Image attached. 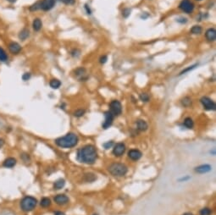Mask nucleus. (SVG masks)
Listing matches in <instances>:
<instances>
[{"mask_svg":"<svg viewBox=\"0 0 216 215\" xmlns=\"http://www.w3.org/2000/svg\"><path fill=\"white\" fill-rule=\"evenodd\" d=\"M77 160L86 164H93L95 163L97 157H98V153L95 147L93 145H86L85 147H81L79 150L77 151Z\"/></svg>","mask_w":216,"mask_h":215,"instance_id":"f257e3e1","label":"nucleus"},{"mask_svg":"<svg viewBox=\"0 0 216 215\" xmlns=\"http://www.w3.org/2000/svg\"><path fill=\"white\" fill-rule=\"evenodd\" d=\"M78 143V137L75 133H68L65 136L58 137L55 140V144L63 148H71L76 147Z\"/></svg>","mask_w":216,"mask_h":215,"instance_id":"f03ea898","label":"nucleus"},{"mask_svg":"<svg viewBox=\"0 0 216 215\" xmlns=\"http://www.w3.org/2000/svg\"><path fill=\"white\" fill-rule=\"evenodd\" d=\"M108 169L110 174L117 177H121V176L126 175L128 170L125 164H120V163H114L110 165Z\"/></svg>","mask_w":216,"mask_h":215,"instance_id":"7ed1b4c3","label":"nucleus"},{"mask_svg":"<svg viewBox=\"0 0 216 215\" xmlns=\"http://www.w3.org/2000/svg\"><path fill=\"white\" fill-rule=\"evenodd\" d=\"M37 204H38V201L36 198L31 196H26L21 200V208L22 209V211L31 212L36 208Z\"/></svg>","mask_w":216,"mask_h":215,"instance_id":"20e7f679","label":"nucleus"},{"mask_svg":"<svg viewBox=\"0 0 216 215\" xmlns=\"http://www.w3.org/2000/svg\"><path fill=\"white\" fill-rule=\"evenodd\" d=\"M110 111L113 113L114 116L120 115L121 112H122V105L118 100H114V101L110 102Z\"/></svg>","mask_w":216,"mask_h":215,"instance_id":"39448f33","label":"nucleus"},{"mask_svg":"<svg viewBox=\"0 0 216 215\" xmlns=\"http://www.w3.org/2000/svg\"><path fill=\"white\" fill-rule=\"evenodd\" d=\"M180 10H182L183 12L186 14H191L194 10V5L190 0H182L181 4L179 5Z\"/></svg>","mask_w":216,"mask_h":215,"instance_id":"423d86ee","label":"nucleus"},{"mask_svg":"<svg viewBox=\"0 0 216 215\" xmlns=\"http://www.w3.org/2000/svg\"><path fill=\"white\" fill-rule=\"evenodd\" d=\"M200 102L203 106V108L207 110H215L216 105L215 102L213 101L212 99H210L208 97H202Z\"/></svg>","mask_w":216,"mask_h":215,"instance_id":"0eeeda50","label":"nucleus"},{"mask_svg":"<svg viewBox=\"0 0 216 215\" xmlns=\"http://www.w3.org/2000/svg\"><path fill=\"white\" fill-rule=\"evenodd\" d=\"M39 2H40V10L48 11L54 7L56 0H42Z\"/></svg>","mask_w":216,"mask_h":215,"instance_id":"6e6552de","label":"nucleus"},{"mask_svg":"<svg viewBox=\"0 0 216 215\" xmlns=\"http://www.w3.org/2000/svg\"><path fill=\"white\" fill-rule=\"evenodd\" d=\"M104 116H105V120L103 124V129H108L113 123L114 115L110 111H107L104 113Z\"/></svg>","mask_w":216,"mask_h":215,"instance_id":"1a4fd4ad","label":"nucleus"},{"mask_svg":"<svg viewBox=\"0 0 216 215\" xmlns=\"http://www.w3.org/2000/svg\"><path fill=\"white\" fill-rule=\"evenodd\" d=\"M8 48H9V50L10 52L12 54H19L21 52V46L18 42H10L9 45H8Z\"/></svg>","mask_w":216,"mask_h":215,"instance_id":"9d476101","label":"nucleus"},{"mask_svg":"<svg viewBox=\"0 0 216 215\" xmlns=\"http://www.w3.org/2000/svg\"><path fill=\"white\" fill-rule=\"evenodd\" d=\"M125 151H126V146H125V144L124 143L119 142V143L115 144V145L114 146L113 153L114 154L115 156H117V157L122 156L124 154V153H125Z\"/></svg>","mask_w":216,"mask_h":215,"instance_id":"9b49d317","label":"nucleus"},{"mask_svg":"<svg viewBox=\"0 0 216 215\" xmlns=\"http://www.w3.org/2000/svg\"><path fill=\"white\" fill-rule=\"evenodd\" d=\"M54 201H55V203L58 205H65L69 202V197L67 196H65V194H58L57 196H55L54 198Z\"/></svg>","mask_w":216,"mask_h":215,"instance_id":"f8f14e48","label":"nucleus"},{"mask_svg":"<svg viewBox=\"0 0 216 215\" xmlns=\"http://www.w3.org/2000/svg\"><path fill=\"white\" fill-rule=\"evenodd\" d=\"M142 156V154L140 151L137 149H131L128 152V157H130L131 160L137 161L139 160L141 157Z\"/></svg>","mask_w":216,"mask_h":215,"instance_id":"ddd939ff","label":"nucleus"},{"mask_svg":"<svg viewBox=\"0 0 216 215\" xmlns=\"http://www.w3.org/2000/svg\"><path fill=\"white\" fill-rule=\"evenodd\" d=\"M16 164H17V160L14 157H7L3 162V166L4 168H7V169H12V168H14L16 165Z\"/></svg>","mask_w":216,"mask_h":215,"instance_id":"4468645a","label":"nucleus"},{"mask_svg":"<svg viewBox=\"0 0 216 215\" xmlns=\"http://www.w3.org/2000/svg\"><path fill=\"white\" fill-rule=\"evenodd\" d=\"M205 37L207 40L209 42L215 41L216 39V31L214 28H209L206 31Z\"/></svg>","mask_w":216,"mask_h":215,"instance_id":"2eb2a0df","label":"nucleus"},{"mask_svg":"<svg viewBox=\"0 0 216 215\" xmlns=\"http://www.w3.org/2000/svg\"><path fill=\"white\" fill-rule=\"evenodd\" d=\"M211 170V166L209 164H203V165H200L198 167H197L195 169L196 172H198L199 174H204L207 173L209 171Z\"/></svg>","mask_w":216,"mask_h":215,"instance_id":"dca6fc26","label":"nucleus"},{"mask_svg":"<svg viewBox=\"0 0 216 215\" xmlns=\"http://www.w3.org/2000/svg\"><path fill=\"white\" fill-rule=\"evenodd\" d=\"M18 37H19V39L21 40V41H26L30 37V31L28 30L27 28H24L20 31Z\"/></svg>","mask_w":216,"mask_h":215,"instance_id":"f3484780","label":"nucleus"},{"mask_svg":"<svg viewBox=\"0 0 216 215\" xmlns=\"http://www.w3.org/2000/svg\"><path fill=\"white\" fill-rule=\"evenodd\" d=\"M42 27V22L41 19L39 18H36L34 19V21L32 22V28L35 31H39Z\"/></svg>","mask_w":216,"mask_h":215,"instance_id":"a211bd4d","label":"nucleus"},{"mask_svg":"<svg viewBox=\"0 0 216 215\" xmlns=\"http://www.w3.org/2000/svg\"><path fill=\"white\" fill-rule=\"evenodd\" d=\"M137 129H138L139 130H141V131H145V130H148V124H147V122H146L145 120H137Z\"/></svg>","mask_w":216,"mask_h":215,"instance_id":"6ab92c4d","label":"nucleus"},{"mask_svg":"<svg viewBox=\"0 0 216 215\" xmlns=\"http://www.w3.org/2000/svg\"><path fill=\"white\" fill-rule=\"evenodd\" d=\"M85 74H86V70L84 68H82V67L76 69V70H75V75H76V76H77L81 81L84 80L83 75H85Z\"/></svg>","mask_w":216,"mask_h":215,"instance_id":"aec40b11","label":"nucleus"},{"mask_svg":"<svg viewBox=\"0 0 216 215\" xmlns=\"http://www.w3.org/2000/svg\"><path fill=\"white\" fill-rule=\"evenodd\" d=\"M65 180L63 179H59L58 181H56L54 183V190H60L62 188L65 186Z\"/></svg>","mask_w":216,"mask_h":215,"instance_id":"412c9836","label":"nucleus"},{"mask_svg":"<svg viewBox=\"0 0 216 215\" xmlns=\"http://www.w3.org/2000/svg\"><path fill=\"white\" fill-rule=\"evenodd\" d=\"M49 86L53 89H58L60 87L61 82H60V81H58V79H52L50 82H49Z\"/></svg>","mask_w":216,"mask_h":215,"instance_id":"4be33fe9","label":"nucleus"},{"mask_svg":"<svg viewBox=\"0 0 216 215\" xmlns=\"http://www.w3.org/2000/svg\"><path fill=\"white\" fill-rule=\"evenodd\" d=\"M8 59H9V56L6 51L4 48L0 47V62H7Z\"/></svg>","mask_w":216,"mask_h":215,"instance_id":"5701e85b","label":"nucleus"},{"mask_svg":"<svg viewBox=\"0 0 216 215\" xmlns=\"http://www.w3.org/2000/svg\"><path fill=\"white\" fill-rule=\"evenodd\" d=\"M40 205L42 208H48L51 205V200L48 197H43L41 200Z\"/></svg>","mask_w":216,"mask_h":215,"instance_id":"b1692460","label":"nucleus"},{"mask_svg":"<svg viewBox=\"0 0 216 215\" xmlns=\"http://www.w3.org/2000/svg\"><path fill=\"white\" fill-rule=\"evenodd\" d=\"M184 125L188 129H192L193 125H194V123H193V121H192L191 118H186L185 120H184Z\"/></svg>","mask_w":216,"mask_h":215,"instance_id":"393cba45","label":"nucleus"},{"mask_svg":"<svg viewBox=\"0 0 216 215\" xmlns=\"http://www.w3.org/2000/svg\"><path fill=\"white\" fill-rule=\"evenodd\" d=\"M202 27L201 26H194L191 29V32H192V34H200V33H202Z\"/></svg>","mask_w":216,"mask_h":215,"instance_id":"a878e982","label":"nucleus"},{"mask_svg":"<svg viewBox=\"0 0 216 215\" xmlns=\"http://www.w3.org/2000/svg\"><path fill=\"white\" fill-rule=\"evenodd\" d=\"M40 10V2L38 1L37 3H35L34 4H32L31 7H30V10L31 11H36Z\"/></svg>","mask_w":216,"mask_h":215,"instance_id":"bb28decb","label":"nucleus"},{"mask_svg":"<svg viewBox=\"0 0 216 215\" xmlns=\"http://www.w3.org/2000/svg\"><path fill=\"white\" fill-rule=\"evenodd\" d=\"M211 210H210V208H202V210L200 211V215H210L211 214Z\"/></svg>","mask_w":216,"mask_h":215,"instance_id":"cd10ccee","label":"nucleus"},{"mask_svg":"<svg viewBox=\"0 0 216 215\" xmlns=\"http://www.w3.org/2000/svg\"><path fill=\"white\" fill-rule=\"evenodd\" d=\"M84 113H85V110L84 109H77L74 112V116L82 117L84 115Z\"/></svg>","mask_w":216,"mask_h":215,"instance_id":"c85d7f7f","label":"nucleus"},{"mask_svg":"<svg viewBox=\"0 0 216 215\" xmlns=\"http://www.w3.org/2000/svg\"><path fill=\"white\" fill-rule=\"evenodd\" d=\"M191 103H192V100L189 98H187V97L182 100V104L185 106V107H188V106L191 105Z\"/></svg>","mask_w":216,"mask_h":215,"instance_id":"c756f323","label":"nucleus"},{"mask_svg":"<svg viewBox=\"0 0 216 215\" xmlns=\"http://www.w3.org/2000/svg\"><path fill=\"white\" fill-rule=\"evenodd\" d=\"M140 99L142 102H148L149 101V97L147 93H141Z\"/></svg>","mask_w":216,"mask_h":215,"instance_id":"7c9ffc66","label":"nucleus"},{"mask_svg":"<svg viewBox=\"0 0 216 215\" xmlns=\"http://www.w3.org/2000/svg\"><path fill=\"white\" fill-rule=\"evenodd\" d=\"M60 1L66 5H73L76 3V0H60Z\"/></svg>","mask_w":216,"mask_h":215,"instance_id":"2f4dec72","label":"nucleus"},{"mask_svg":"<svg viewBox=\"0 0 216 215\" xmlns=\"http://www.w3.org/2000/svg\"><path fill=\"white\" fill-rule=\"evenodd\" d=\"M130 14V9H125L122 11V15H123L125 18H127Z\"/></svg>","mask_w":216,"mask_h":215,"instance_id":"473e14b6","label":"nucleus"},{"mask_svg":"<svg viewBox=\"0 0 216 215\" xmlns=\"http://www.w3.org/2000/svg\"><path fill=\"white\" fill-rule=\"evenodd\" d=\"M197 65H192V66H189V68H186V70H182V71L181 72V74H180V75H183V74H185V73H186V72L192 70H193V69L195 68Z\"/></svg>","mask_w":216,"mask_h":215,"instance_id":"72a5a7b5","label":"nucleus"},{"mask_svg":"<svg viewBox=\"0 0 216 215\" xmlns=\"http://www.w3.org/2000/svg\"><path fill=\"white\" fill-rule=\"evenodd\" d=\"M30 78H31V74H30V73H25L24 75H22V80H23L24 82H26V81H28Z\"/></svg>","mask_w":216,"mask_h":215,"instance_id":"f704fd0d","label":"nucleus"},{"mask_svg":"<svg viewBox=\"0 0 216 215\" xmlns=\"http://www.w3.org/2000/svg\"><path fill=\"white\" fill-rule=\"evenodd\" d=\"M71 55L73 57H77L80 55V51L78 49H74L73 51L71 52Z\"/></svg>","mask_w":216,"mask_h":215,"instance_id":"c9c22d12","label":"nucleus"},{"mask_svg":"<svg viewBox=\"0 0 216 215\" xmlns=\"http://www.w3.org/2000/svg\"><path fill=\"white\" fill-rule=\"evenodd\" d=\"M107 59H108V57H107L106 55H103V56H102L100 58V63L101 64H105L107 62Z\"/></svg>","mask_w":216,"mask_h":215,"instance_id":"e433bc0d","label":"nucleus"},{"mask_svg":"<svg viewBox=\"0 0 216 215\" xmlns=\"http://www.w3.org/2000/svg\"><path fill=\"white\" fill-rule=\"evenodd\" d=\"M112 146H113V141H110V142H107V143L103 144V147H105V149H109Z\"/></svg>","mask_w":216,"mask_h":215,"instance_id":"4c0bfd02","label":"nucleus"},{"mask_svg":"<svg viewBox=\"0 0 216 215\" xmlns=\"http://www.w3.org/2000/svg\"><path fill=\"white\" fill-rule=\"evenodd\" d=\"M4 144H5V141H4V139H3V138H0V149L4 147Z\"/></svg>","mask_w":216,"mask_h":215,"instance_id":"58836bf2","label":"nucleus"},{"mask_svg":"<svg viewBox=\"0 0 216 215\" xmlns=\"http://www.w3.org/2000/svg\"><path fill=\"white\" fill-rule=\"evenodd\" d=\"M54 215H65V214L64 213H62V212L58 211V212H55Z\"/></svg>","mask_w":216,"mask_h":215,"instance_id":"ea45409f","label":"nucleus"},{"mask_svg":"<svg viewBox=\"0 0 216 215\" xmlns=\"http://www.w3.org/2000/svg\"><path fill=\"white\" fill-rule=\"evenodd\" d=\"M85 8L86 9V10H87V14H91V10H90V9H88V7H87V5H86L85 6Z\"/></svg>","mask_w":216,"mask_h":215,"instance_id":"a19ab883","label":"nucleus"},{"mask_svg":"<svg viewBox=\"0 0 216 215\" xmlns=\"http://www.w3.org/2000/svg\"><path fill=\"white\" fill-rule=\"evenodd\" d=\"M8 2H10V3H11V4H13V3H14L16 0H7Z\"/></svg>","mask_w":216,"mask_h":215,"instance_id":"79ce46f5","label":"nucleus"},{"mask_svg":"<svg viewBox=\"0 0 216 215\" xmlns=\"http://www.w3.org/2000/svg\"><path fill=\"white\" fill-rule=\"evenodd\" d=\"M183 215H193L192 213H184Z\"/></svg>","mask_w":216,"mask_h":215,"instance_id":"37998d69","label":"nucleus"},{"mask_svg":"<svg viewBox=\"0 0 216 215\" xmlns=\"http://www.w3.org/2000/svg\"><path fill=\"white\" fill-rule=\"evenodd\" d=\"M197 1H201V0H197Z\"/></svg>","mask_w":216,"mask_h":215,"instance_id":"c03bdc74","label":"nucleus"},{"mask_svg":"<svg viewBox=\"0 0 216 215\" xmlns=\"http://www.w3.org/2000/svg\"><path fill=\"white\" fill-rule=\"evenodd\" d=\"M94 215H97V214H94Z\"/></svg>","mask_w":216,"mask_h":215,"instance_id":"a18cd8bd","label":"nucleus"}]
</instances>
